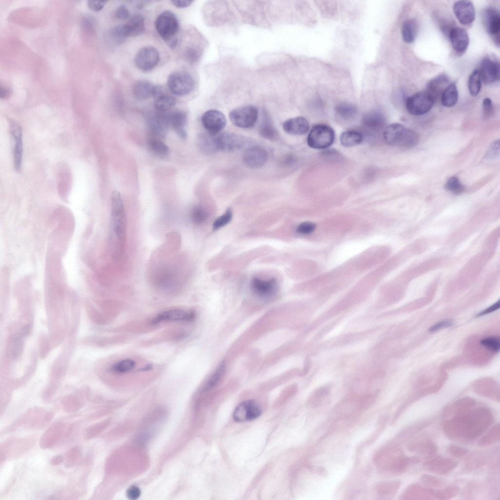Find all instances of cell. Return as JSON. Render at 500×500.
I'll use <instances>...</instances> for the list:
<instances>
[{
  "label": "cell",
  "mask_w": 500,
  "mask_h": 500,
  "mask_svg": "<svg viewBox=\"0 0 500 500\" xmlns=\"http://www.w3.org/2000/svg\"><path fill=\"white\" fill-rule=\"evenodd\" d=\"M386 143L390 145L404 147L416 146L418 142V134L414 130L406 128L397 123L390 124L385 127L383 132Z\"/></svg>",
  "instance_id": "7a4b0ae2"
},
{
  "label": "cell",
  "mask_w": 500,
  "mask_h": 500,
  "mask_svg": "<svg viewBox=\"0 0 500 500\" xmlns=\"http://www.w3.org/2000/svg\"><path fill=\"white\" fill-rule=\"evenodd\" d=\"M445 188L448 191L455 193L460 194L464 190L463 185L461 183L457 177H450L445 185Z\"/></svg>",
  "instance_id": "ab89813d"
},
{
  "label": "cell",
  "mask_w": 500,
  "mask_h": 500,
  "mask_svg": "<svg viewBox=\"0 0 500 500\" xmlns=\"http://www.w3.org/2000/svg\"><path fill=\"white\" fill-rule=\"evenodd\" d=\"M147 119L149 127L153 133L162 137L166 135L169 126L167 113L159 111L151 113Z\"/></svg>",
  "instance_id": "d6986e66"
},
{
  "label": "cell",
  "mask_w": 500,
  "mask_h": 500,
  "mask_svg": "<svg viewBox=\"0 0 500 500\" xmlns=\"http://www.w3.org/2000/svg\"><path fill=\"white\" fill-rule=\"evenodd\" d=\"M364 138L362 133L356 130H347L342 132L340 136V142L342 146L350 147L361 144Z\"/></svg>",
  "instance_id": "83f0119b"
},
{
  "label": "cell",
  "mask_w": 500,
  "mask_h": 500,
  "mask_svg": "<svg viewBox=\"0 0 500 500\" xmlns=\"http://www.w3.org/2000/svg\"><path fill=\"white\" fill-rule=\"evenodd\" d=\"M467 85L471 95L475 97L479 94L481 89V80L478 69L474 70L470 75Z\"/></svg>",
  "instance_id": "d6a6232c"
},
{
  "label": "cell",
  "mask_w": 500,
  "mask_h": 500,
  "mask_svg": "<svg viewBox=\"0 0 500 500\" xmlns=\"http://www.w3.org/2000/svg\"><path fill=\"white\" fill-rule=\"evenodd\" d=\"M232 213L231 209L228 208L225 212L217 217L213 222V230H217L227 225L231 220Z\"/></svg>",
  "instance_id": "b9f144b4"
},
{
  "label": "cell",
  "mask_w": 500,
  "mask_h": 500,
  "mask_svg": "<svg viewBox=\"0 0 500 500\" xmlns=\"http://www.w3.org/2000/svg\"><path fill=\"white\" fill-rule=\"evenodd\" d=\"M199 143L202 149L205 152L211 153L217 151L215 141V135L208 132V134L201 135Z\"/></svg>",
  "instance_id": "d590c367"
},
{
  "label": "cell",
  "mask_w": 500,
  "mask_h": 500,
  "mask_svg": "<svg viewBox=\"0 0 500 500\" xmlns=\"http://www.w3.org/2000/svg\"><path fill=\"white\" fill-rule=\"evenodd\" d=\"M329 387L327 386L321 387L312 393L309 400V403L312 407L318 406L329 394Z\"/></svg>",
  "instance_id": "74e56055"
},
{
  "label": "cell",
  "mask_w": 500,
  "mask_h": 500,
  "mask_svg": "<svg viewBox=\"0 0 500 500\" xmlns=\"http://www.w3.org/2000/svg\"><path fill=\"white\" fill-rule=\"evenodd\" d=\"M259 132L263 138L274 140L277 138L278 133L272 122L267 115H264L259 128Z\"/></svg>",
  "instance_id": "f546056e"
},
{
  "label": "cell",
  "mask_w": 500,
  "mask_h": 500,
  "mask_svg": "<svg viewBox=\"0 0 500 500\" xmlns=\"http://www.w3.org/2000/svg\"><path fill=\"white\" fill-rule=\"evenodd\" d=\"M155 28L166 43L174 48L178 42L179 22L176 16L169 11L161 13L155 22Z\"/></svg>",
  "instance_id": "3957f363"
},
{
  "label": "cell",
  "mask_w": 500,
  "mask_h": 500,
  "mask_svg": "<svg viewBox=\"0 0 500 500\" xmlns=\"http://www.w3.org/2000/svg\"><path fill=\"white\" fill-rule=\"evenodd\" d=\"M110 35L112 40L116 43L123 42L129 37L125 24L118 25L111 31Z\"/></svg>",
  "instance_id": "f35d334b"
},
{
  "label": "cell",
  "mask_w": 500,
  "mask_h": 500,
  "mask_svg": "<svg viewBox=\"0 0 500 500\" xmlns=\"http://www.w3.org/2000/svg\"><path fill=\"white\" fill-rule=\"evenodd\" d=\"M480 343L489 351L497 353L500 348V338L497 336H490L481 339Z\"/></svg>",
  "instance_id": "60d3db41"
},
{
  "label": "cell",
  "mask_w": 500,
  "mask_h": 500,
  "mask_svg": "<svg viewBox=\"0 0 500 500\" xmlns=\"http://www.w3.org/2000/svg\"><path fill=\"white\" fill-rule=\"evenodd\" d=\"M11 94V91L10 89L6 87L1 86L0 92V97L1 99H6L10 97Z\"/></svg>",
  "instance_id": "9f6ffc18"
},
{
  "label": "cell",
  "mask_w": 500,
  "mask_h": 500,
  "mask_svg": "<svg viewBox=\"0 0 500 500\" xmlns=\"http://www.w3.org/2000/svg\"><path fill=\"white\" fill-rule=\"evenodd\" d=\"M193 1L188 0H172V4L178 8H185L188 7L191 4Z\"/></svg>",
  "instance_id": "db71d44e"
},
{
  "label": "cell",
  "mask_w": 500,
  "mask_h": 500,
  "mask_svg": "<svg viewBox=\"0 0 500 500\" xmlns=\"http://www.w3.org/2000/svg\"><path fill=\"white\" fill-rule=\"evenodd\" d=\"M202 123L208 133L216 135L226 126L225 115L220 111L211 109L204 113L201 119Z\"/></svg>",
  "instance_id": "8fae6325"
},
{
  "label": "cell",
  "mask_w": 500,
  "mask_h": 500,
  "mask_svg": "<svg viewBox=\"0 0 500 500\" xmlns=\"http://www.w3.org/2000/svg\"><path fill=\"white\" fill-rule=\"evenodd\" d=\"M449 38L453 48L457 53L461 54L466 51L469 39L465 29L458 27L452 28L449 32Z\"/></svg>",
  "instance_id": "ac0fdd59"
},
{
  "label": "cell",
  "mask_w": 500,
  "mask_h": 500,
  "mask_svg": "<svg viewBox=\"0 0 500 500\" xmlns=\"http://www.w3.org/2000/svg\"><path fill=\"white\" fill-rule=\"evenodd\" d=\"M335 138L334 131L330 126L325 124L313 125L307 137L308 145L316 149H324L330 146Z\"/></svg>",
  "instance_id": "277c9868"
},
{
  "label": "cell",
  "mask_w": 500,
  "mask_h": 500,
  "mask_svg": "<svg viewBox=\"0 0 500 500\" xmlns=\"http://www.w3.org/2000/svg\"><path fill=\"white\" fill-rule=\"evenodd\" d=\"M478 70L481 81L485 83H492L499 80L500 65L496 59L489 56L485 57Z\"/></svg>",
  "instance_id": "2e32d148"
},
{
  "label": "cell",
  "mask_w": 500,
  "mask_h": 500,
  "mask_svg": "<svg viewBox=\"0 0 500 500\" xmlns=\"http://www.w3.org/2000/svg\"><path fill=\"white\" fill-rule=\"evenodd\" d=\"M167 114L169 125L175 130L181 138L186 139L187 136L185 129L187 122L186 113L182 111H176Z\"/></svg>",
  "instance_id": "7402d4cb"
},
{
  "label": "cell",
  "mask_w": 500,
  "mask_h": 500,
  "mask_svg": "<svg viewBox=\"0 0 500 500\" xmlns=\"http://www.w3.org/2000/svg\"><path fill=\"white\" fill-rule=\"evenodd\" d=\"M107 1L89 0L87 1L88 8L91 10L98 12L102 10Z\"/></svg>",
  "instance_id": "7dc6e473"
},
{
  "label": "cell",
  "mask_w": 500,
  "mask_h": 500,
  "mask_svg": "<svg viewBox=\"0 0 500 500\" xmlns=\"http://www.w3.org/2000/svg\"><path fill=\"white\" fill-rule=\"evenodd\" d=\"M141 494L140 489L136 486H132L126 491V496L130 500L137 499Z\"/></svg>",
  "instance_id": "f5cc1de1"
},
{
  "label": "cell",
  "mask_w": 500,
  "mask_h": 500,
  "mask_svg": "<svg viewBox=\"0 0 500 500\" xmlns=\"http://www.w3.org/2000/svg\"><path fill=\"white\" fill-rule=\"evenodd\" d=\"M268 153L263 147L252 146L245 150L243 159L247 167L257 168L264 166L268 161Z\"/></svg>",
  "instance_id": "9a60e30c"
},
{
  "label": "cell",
  "mask_w": 500,
  "mask_h": 500,
  "mask_svg": "<svg viewBox=\"0 0 500 500\" xmlns=\"http://www.w3.org/2000/svg\"><path fill=\"white\" fill-rule=\"evenodd\" d=\"M449 82V77L445 74L437 76L430 81L427 84V91L431 94L434 99L441 96L443 91L447 87Z\"/></svg>",
  "instance_id": "d4e9b609"
},
{
  "label": "cell",
  "mask_w": 500,
  "mask_h": 500,
  "mask_svg": "<svg viewBox=\"0 0 500 500\" xmlns=\"http://www.w3.org/2000/svg\"><path fill=\"white\" fill-rule=\"evenodd\" d=\"M207 217L206 211L200 206L195 207L192 210L191 220L196 224H202L206 220Z\"/></svg>",
  "instance_id": "7bdbcfd3"
},
{
  "label": "cell",
  "mask_w": 500,
  "mask_h": 500,
  "mask_svg": "<svg viewBox=\"0 0 500 500\" xmlns=\"http://www.w3.org/2000/svg\"><path fill=\"white\" fill-rule=\"evenodd\" d=\"M499 141H496L492 144L486 154L487 158H493L495 157H497L499 154Z\"/></svg>",
  "instance_id": "f907efd6"
},
{
  "label": "cell",
  "mask_w": 500,
  "mask_h": 500,
  "mask_svg": "<svg viewBox=\"0 0 500 500\" xmlns=\"http://www.w3.org/2000/svg\"><path fill=\"white\" fill-rule=\"evenodd\" d=\"M194 318L195 313L193 312L170 309L158 313L152 318L151 323L156 325L165 322L191 321Z\"/></svg>",
  "instance_id": "5bb4252c"
},
{
  "label": "cell",
  "mask_w": 500,
  "mask_h": 500,
  "mask_svg": "<svg viewBox=\"0 0 500 500\" xmlns=\"http://www.w3.org/2000/svg\"><path fill=\"white\" fill-rule=\"evenodd\" d=\"M81 24L84 31L90 33L94 31L95 23L91 18L84 17L82 20Z\"/></svg>",
  "instance_id": "bcb514c9"
},
{
  "label": "cell",
  "mask_w": 500,
  "mask_h": 500,
  "mask_svg": "<svg viewBox=\"0 0 500 500\" xmlns=\"http://www.w3.org/2000/svg\"><path fill=\"white\" fill-rule=\"evenodd\" d=\"M260 406L254 400H247L240 403L235 409L233 418L236 422L251 420L262 414Z\"/></svg>",
  "instance_id": "30bf717a"
},
{
  "label": "cell",
  "mask_w": 500,
  "mask_h": 500,
  "mask_svg": "<svg viewBox=\"0 0 500 500\" xmlns=\"http://www.w3.org/2000/svg\"><path fill=\"white\" fill-rule=\"evenodd\" d=\"M417 30L418 25L416 20L410 19L406 20L401 27L403 40L408 43L413 42L417 36Z\"/></svg>",
  "instance_id": "4316f807"
},
{
  "label": "cell",
  "mask_w": 500,
  "mask_h": 500,
  "mask_svg": "<svg viewBox=\"0 0 500 500\" xmlns=\"http://www.w3.org/2000/svg\"><path fill=\"white\" fill-rule=\"evenodd\" d=\"M485 22L487 30L496 43L500 42V16L498 11L489 8L485 13Z\"/></svg>",
  "instance_id": "ffe728a7"
},
{
  "label": "cell",
  "mask_w": 500,
  "mask_h": 500,
  "mask_svg": "<svg viewBox=\"0 0 500 500\" xmlns=\"http://www.w3.org/2000/svg\"><path fill=\"white\" fill-rule=\"evenodd\" d=\"M111 237L117 256L122 254L126 234V217L122 196L114 190L111 196Z\"/></svg>",
  "instance_id": "6da1fadb"
},
{
  "label": "cell",
  "mask_w": 500,
  "mask_h": 500,
  "mask_svg": "<svg viewBox=\"0 0 500 500\" xmlns=\"http://www.w3.org/2000/svg\"><path fill=\"white\" fill-rule=\"evenodd\" d=\"M500 308V301H498L493 305L491 306L486 309L482 311L481 312L479 313L477 316H482L487 314L490 313L494 311L497 310Z\"/></svg>",
  "instance_id": "11a10c76"
},
{
  "label": "cell",
  "mask_w": 500,
  "mask_h": 500,
  "mask_svg": "<svg viewBox=\"0 0 500 500\" xmlns=\"http://www.w3.org/2000/svg\"><path fill=\"white\" fill-rule=\"evenodd\" d=\"M458 93L456 84L451 83L445 89L441 95L442 104L447 107H451L457 104Z\"/></svg>",
  "instance_id": "f1b7e54d"
},
{
  "label": "cell",
  "mask_w": 500,
  "mask_h": 500,
  "mask_svg": "<svg viewBox=\"0 0 500 500\" xmlns=\"http://www.w3.org/2000/svg\"><path fill=\"white\" fill-rule=\"evenodd\" d=\"M169 90L178 96H184L193 90L195 82L192 76L184 71H175L171 73L167 80Z\"/></svg>",
  "instance_id": "5b68a950"
},
{
  "label": "cell",
  "mask_w": 500,
  "mask_h": 500,
  "mask_svg": "<svg viewBox=\"0 0 500 500\" xmlns=\"http://www.w3.org/2000/svg\"><path fill=\"white\" fill-rule=\"evenodd\" d=\"M155 85L146 80L136 81L132 88L134 97L139 100H145L152 96Z\"/></svg>",
  "instance_id": "cb8c5ba5"
},
{
  "label": "cell",
  "mask_w": 500,
  "mask_h": 500,
  "mask_svg": "<svg viewBox=\"0 0 500 500\" xmlns=\"http://www.w3.org/2000/svg\"><path fill=\"white\" fill-rule=\"evenodd\" d=\"M483 109L485 116L489 117L491 115L493 111V105L490 99L486 98L483 100Z\"/></svg>",
  "instance_id": "681fc988"
},
{
  "label": "cell",
  "mask_w": 500,
  "mask_h": 500,
  "mask_svg": "<svg viewBox=\"0 0 500 500\" xmlns=\"http://www.w3.org/2000/svg\"><path fill=\"white\" fill-rule=\"evenodd\" d=\"M129 12L128 9L124 5H121L118 7L115 11V17L117 19L123 20L128 18Z\"/></svg>",
  "instance_id": "c3c4849f"
},
{
  "label": "cell",
  "mask_w": 500,
  "mask_h": 500,
  "mask_svg": "<svg viewBox=\"0 0 500 500\" xmlns=\"http://www.w3.org/2000/svg\"><path fill=\"white\" fill-rule=\"evenodd\" d=\"M251 288L253 292L263 299L273 297L277 291V283L274 278L268 279L253 278L251 281Z\"/></svg>",
  "instance_id": "4fadbf2b"
},
{
  "label": "cell",
  "mask_w": 500,
  "mask_h": 500,
  "mask_svg": "<svg viewBox=\"0 0 500 500\" xmlns=\"http://www.w3.org/2000/svg\"><path fill=\"white\" fill-rule=\"evenodd\" d=\"M196 53L195 50L192 48H189L187 49L186 53V56L188 59L190 61H193L196 58Z\"/></svg>",
  "instance_id": "6f0895ef"
},
{
  "label": "cell",
  "mask_w": 500,
  "mask_h": 500,
  "mask_svg": "<svg viewBox=\"0 0 500 500\" xmlns=\"http://www.w3.org/2000/svg\"><path fill=\"white\" fill-rule=\"evenodd\" d=\"M385 118L383 114L378 110L370 111L365 114L362 123L364 126L372 130H378L385 124Z\"/></svg>",
  "instance_id": "603a6c76"
},
{
  "label": "cell",
  "mask_w": 500,
  "mask_h": 500,
  "mask_svg": "<svg viewBox=\"0 0 500 500\" xmlns=\"http://www.w3.org/2000/svg\"><path fill=\"white\" fill-rule=\"evenodd\" d=\"M454 13L458 21L464 25L471 24L475 19V10L470 0L456 1L453 5Z\"/></svg>",
  "instance_id": "e0dca14e"
},
{
  "label": "cell",
  "mask_w": 500,
  "mask_h": 500,
  "mask_svg": "<svg viewBox=\"0 0 500 500\" xmlns=\"http://www.w3.org/2000/svg\"><path fill=\"white\" fill-rule=\"evenodd\" d=\"M147 143L150 150L155 155L159 157H165L168 154V147L161 140L150 138Z\"/></svg>",
  "instance_id": "836d02e7"
},
{
  "label": "cell",
  "mask_w": 500,
  "mask_h": 500,
  "mask_svg": "<svg viewBox=\"0 0 500 500\" xmlns=\"http://www.w3.org/2000/svg\"><path fill=\"white\" fill-rule=\"evenodd\" d=\"M215 141L217 150L225 151H232L240 149L245 144L242 136L230 132L215 135Z\"/></svg>",
  "instance_id": "7c38bea8"
},
{
  "label": "cell",
  "mask_w": 500,
  "mask_h": 500,
  "mask_svg": "<svg viewBox=\"0 0 500 500\" xmlns=\"http://www.w3.org/2000/svg\"><path fill=\"white\" fill-rule=\"evenodd\" d=\"M258 111L253 105H245L237 107L230 111L229 117L232 123L235 126L249 128L252 127L258 118Z\"/></svg>",
  "instance_id": "52a82bcc"
},
{
  "label": "cell",
  "mask_w": 500,
  "mask_h": 500,
  "mask_svg": "<svg viewBox=\"0 0 500 500\" xmlns=\"http://www.w3.org/2000/svg\"><path fill=\"white\" fill-rule=\"evenodd\" d=\"M434 98L427 90L417 92L406 100V107L409 113L419 116L429 111L433 106Z\"/></svg>",
  "instance_id": "8992f818"
},
{
  "label": "cell",
  "mask_w": 500,
  "mask_h": 500,
  "mask_svg": "<svg viewBox=\"0 0 500 500\" xmlns=\"http://www.w3.org/2000/svg\"><path fill=\"white\" fill-rule=\"evenodd\" d=\"M282 126L287 133L294 135H304L310 129L309 122L305 118L301 116L286 120Z\"/></svg>",
  "instance_id": "44dd1931"
},
{
  "label": "cell",
  "mask_w": 500,
  "mask_h": 500,
  "mask_svg": "<svg viewBox=\"0 0 500 500\" xmlns=\"http://www.w3.org/2000/svg\"><path fill=\"white\" fill-rule=\"evenodd\" d=\"M135 366L136 362L134 360L126 358L114 364L110 370L114 373L123 374L131 371Z\"/></svg>",
  "instance_id": "e575fe53"
},
{
  "label": "cell",
  "mask_w": 500,
  "mask_h": 500,
  "mask_svg": "<svg viewBox=\"0 0 500 500\" xmlns=\"http://www.w3.org/2000/svg\"><path fill=\"white\" fill-rule=\"evenodd\" d=\"M337 115L342 119H352L357 112L356 107L353 104L343 102L338 104L335 108Z\"/></svg>",
  "instance_id": "1f68e13d"
},
{
  "label": "cell",
  "mask_w": 500,
  "mask_h": 500,
  "mask_svg": "<svg viewBox=\"0 0 500 500\" xmlns=\"http://www.w3.org/2000/svg\"><path fill=\"white\" fill-rule=\"evenodd\" d=\"M224 364L222 363L218 366L206 385L205 387V390L209 389L218 383L224 372Z\"/></svg>",
  "instance_id": "ee69618b"
},
{
  "label": "cell",
  "mask_w": 500,
  "mask_h": 500,
  "mask_svg": "<svg viewBox=\"0 0 500 500\" xmlns=\"http://www.w3.org/2000/svg\"><path fill=\"white\" fill-rule=\"evenodd\" d=\"M176 103L174 97L164 93L155 99L154 105L158 111L165 112L174 107Z\"/></svg>",
  "instance_id": "4dcf8cb0"
},
{
  "label": "cell",
  "mask_w": 500,
  "mask_h": 500,
  "mask_svg": "<svg viewBox=\"0 0 500 500\" xmlns=\"http://www.w3.org/2000/svg\"><path fill=\"white\" fill-rule=\"evenodd\" d=\"M9 129L13 142L14 166L16 170H21L22 156V129L16 121L10 120Z\"/></svg>",
  "instance_id": "9c48e42d"
},
{
  "label": "cell",
  "mask_w": 500,
  "mask_h": 500,
  "mask_svg": "<svg viewBox=\"0 0 500 500\" xmlns=\"http://www.w3.org/2000/svg\"><path fill=\"white\" fill-rule=\"evenodd\" d=\"M398 487L396 481H383L377 482L374 488L376 492L381 495H389L395 493Z\"/></svg>",
  "instance_id": "8d00e7d4"
},
{
  "label": "cell",
  "mask_w": 500,
  "mask_h": 500,
  "mask_svg": "<svg viewBox=\"0 0 500 500\" xmlns=\"http://www.w3.org/2000/svg\"><path fill=\"white\" fill-rule=\"evenodd\" d=\"M452 324L453 323L451 320L442 321L431 326V327L429 329V332H434L441 329L450 327L452 326Z\"/></svg>",
  "instance_id": "816d5d0a"
},
{
  "label": "cell",
  "mask_w": 500,
  "mask_h": 500,
  "mask_svg": "<svg viewBox=\"0 0 500 500\" xmlns=\"http://www.w3.org/2000/svg\"><path fill=\"white\" fill-rule=\"evenodd\" d=\"M315 225L312 222H305L300 224L296 229V231L300 234H308L314 231Z\"/></svg>",
  "instance_id": "f6af8a7d"
},
{
  "label": "cell",
  "mask_w": 500,
  "mask_h": 500,
  "mask_svg": "<svg viewBox=\"0 0 500 500\" xmlns=\"http://www.w3.org/2000/svg\"><path fill=\"white\" fill-rule=\"evenodd\" d=\"M125 24L129 37L141 35L145 28L144 18L139 14L132 15Z\"/></svg>",
  "instance_id": "484cf974"
},
{
  "label": "cell",
  "mask_w": 500,
  "mask_h": 500,
  "mask_svg": "<svg viewBox=\"0 0 500 500\" xmlns=\"http://www.w3.org/2000/svg\"><path fill=\"white\" fill-rule=\"evenodd\" d=\"M160 61L158 51L152 46L141 48L136 54L134 63L141 70L147 71L155 67Z\"/></svg>",
  "instance_id": "ba28073f"
}]
</instances>
